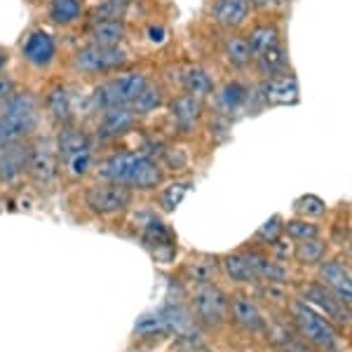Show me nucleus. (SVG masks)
<instances>
[{"label":"nucleus","instance_id":"obj_9","mask_svg":"<svg viewBox=\"0 0 352 352\" xmlns=\"http://www.w3.org/2000/svg\"><path fill=\"white\" fill-rule=\"evenodd\" d=\"M320 280L333 296H338L350 308L352 300V277L350 270L340 261H324L320 265Z\"/></svg>","mask_w":352,"mask_h":352},{"label":"nucleus","instance_id":"obj_44","mask_svg":"<svg viewBox=\"0 0 352 352\" xmlns=\"http://www.w3.org/2000/svg\"><path fill=\"white\" fill-rule=\"evenodd\" d=\"M5 64H8V52H3V50H0V68H3Z\"/></svg>","mask_w":352,"mask_h":352},{"label":"nucleus","instance_id":"obj_12","mask_svg":"<svg viewBox=\"0 0 352 352\" xmlns=\"http://www.w3.org/2000/svg\"><path fill=\"white\" fill-rule=\"evenodd\" d=\"M263 99L270 106H292L298 101V82L287 76H275L263 82Z\"/></svg>","mask_w":352,"mask_h":352},{"label":"nucleus","instance_id":"obj_34","mask_svg":"<svg viewBox=\"0 0 352 352\" xmlns=\"http://www.w3.org/2000/svg\"><path fill=\"white\" fill-rule=\"evenodd\" d=\"M160 104H162V92L157 87H151V85H146L144 92H141L134 99V111L136 113H148V111H155Z\"/></svg>","mask_w":352,"mask_h":352},{"label":"nucleus","instance_id":"obj_33","mask_svg":"<svg viewBox=\"0 0 352 352\" xmlns=\"http://www.w3.org/2000/svg\"><path fill=\"white\" fill-rule=\"evenodd\" d=\"M285 232H287V237H292V240L303 242V240H312V237H317L320 228L305 219H294L285 226Z\"/></svg>","mask_w":352,"mask_h":352},{"label":"nucleus","instance_id":"obj_39","mask_svg":"<svg viewBox=\"0 0 352 352\" xmlns=\"http://www.w3.org/2000/svg\"><path fill=\"white\" fill-rule=\"evenodd\" d=\"M89 162H92V157H89V151L66 157V167H68V172H71V176H82L85 172H87Z\"/></svg>","mask_w":352,"mask_h":352},{"label":"nucleus","instance_id":"obj_4","mask_svg":"<svg viewBox=\"0 0 352 352\" xmlns=\"http://www.w3.org/2000/svg\"><path fill=\"white\" fill-rule=\"evenodd\" d=\"M292 315L296 322L298 331L310 340L315 348L324 350V352H340V340L338 333L320 312H315L308 308L305 303H294L292 305Z\"/></svg>","mask_w":352,"mask_h":352},{"label":"nucleus","instance_id":"obj_1","mask_svg":"<svg viewBox=\"0 0 352 352\" xmlns=\"http://www.w3.org/2000/svg\"><path fill=\"white\" fill-rule=\"evenodd\" d=\"M99 176L109 184L136 186V188H155L162 181V172L155 162L144 155L118 153L99 167Z\"/></svg>","mask_w":352,"mask_h":352},{"label":"nucleus","instance_id":"obj_2","mask_svg":"<svg viewBox=\"0 0 352 352\" xmlns=\"http://www.w3.org/2000/svg\"><path fill=\"white\" fill-rule=\"evenodd\" d=\"M38 122V109L31 94L8 96L0 113V144H16L31 132Z\"/></svg>","mask_w":352,"mask_h":352},{"label":"nucleus","instance_id":"obj_43","mask_svg":"<svg viewBox=\"0 0 352 352\" xmlns=\"http://www.w3.org/2000/svg\"><path fill=\"white\" fill-rule=\"evenodd\" d=\"M285 352H312V350H308L305 345L296 343V340H292V343H289L287 348H285Z\"/></svg>","mask_w":352,"mask_h":352},{"label":"nucleus","instance_id":"obj_29","mask_svg":"<svg viewBox=\"0 0 352 352\" xmlns=\"http://www.w3.org/2000/svg\"><path fill=\"white\" fill-rule=\"evenodd\" d=\"M324 254H327V244L322 240H317V237L298 242V247H296V258L305 265L320 263V261L324 258Z\"/></svg>","mask_w":352,"mask_h":352},{"label":"nucleus","instance_id":"obj_40","mask_svg":"<svg viewBox=\"0 0 352 352\" xmlns=\"http://www.w3.org/2000/svg\"><path fill=\"white\" fill-rule=\"evenodd\" d=\"M124 12V0H109V3L99 5L94 16L96 19H118V14Z\"/></svg>","mask_w":352,"mask_h":352},{"label":"nucleus","instance_id":"obj_7","mask_svg":"<svg viewBox=\"0 0 352 352\" xmlns=\"http://www.w3.org/2000/svg\"><path fill=\"white\" fill-rule=\"evenodd\" d=\"M127 61V52L120 45L104 47V45H92L76 54V68L82 73H106L111 68H118Z\"/></svg>","mask_w":352,"mask_h":352},{"label":"nucleus","instance_id":"obj_8","mask_svg":"<svg viewBox=\"0 0 352 352\" xmlns=\"http://www.w3.org/2000/svg\"><path fill=\"white\" fill-rule=\"evenodd\" d=\"M303 300H305V305L320 308L327 317H331V320L343 322V324L350 322V308L338 296H333L324 285H308L303 292Z\"/></svg>","mask_w":352,"mask_h":352},{"label":"nucleus","instance_id":"obj_32","mask_svg":"<svg viewBox=\"0 0 352 352\" xmlns=\"http://www.w3.org/2000/svg\"><path fill=\"white\" fill-rule=\"evenodd\" d=\"M296 214H300L303 219H322L327 214V204L322 197L317 195H303L300 200H296Z\"/></svg>","mask_w":352,"mask_h":352},{"label":"nucleus","instance_id":"obj_3","mask_svg":"<svg viewBox=\"0 0 352 352\" xmlns=\"http://www.w3.org/2000/svg\"><path fill=\"white\" fill-rule=\"evenodd\" d=\"M144 73H122L118 78H111L94 92L92 101L96 109H122L127 104H134V99L146 89Z\"/></svg>","mask_w":352,"mask_h":352},{"label":"nucleus","instance_id":"obj_23","mask_svg":"<svg viewBox=\"0 0 352 352\" xmlns=\"http://www.w3.org/2000/svg\"><path fill=\"white\" fill-rule=\"evenodd\" d=\"M247 261L256 277H265L268 282H285L287 280V270L282 268V265H277L275 261H268L265 256H258V254H247Z\"/></svg>","mask_w":352,"mask_h":352},{"label":"nucleus","instance_id":"obj_27","mask_svg":"<svg viewBox=\"0 0 352 352\" xmlns=\"http://www.w3.org/2000/svg\"><path fill=\"white\" fill-rule=\"evenodd\" d=\"M82 12L80 0H54L52 8H50V16H52L54 24H71L76 21Z\"/></svg>","mask_w":352,"mask_h":352},{"label":"nucleus","instance_id":"obj_35","mask_svg":"<svg viewBox=\"0 0 352 352\" xmlns=\"http://www.w3.org/2000/svg\"><path fill=\"white\" fill-rule=\"evenodd\" d=\"M188 190H190V184H172L169 188H164V192L160 195L164 212H174V209L184 202V197Z\"/></svg>","mask_w":352,"mask_h":352},{"label":"nucleus","instance_id":"obj_15","mask_svg":"<svg viewBox=\"0 0 352 352\" xmlns=\"http://www.w3.org/2000/svg\"><path fill=\"white\" fill-rule=\"evenodd\" d=\"M230 312H232V317H235L237 324H240L242 329H247V331L258 333L265 329V320H263V315H261V310L247 296L232 298Z\"/></svg>","mask_w":352,"mask_h":352},{"label":"nucleus","instance_id":"obj_5","mask_svg":"<svg viewBox=\"0 0 352 352\" xmlns=\"http://www.w3.org/2000/svg\"><path fill=\"white\" fill-rule=\"evenodd\" d=\"M192 308L204 327L221 329L230 315V300L214 285H202L192 296Z\"/></svg>","mask_w":352,"mask_h":352},{"label":"nucleus","instance_id":"obj_16","mask_svg":"<svg viewBox=\"0 0 352 352\" xmlns=\"http://www.w3.org/2000/svg\"><path fill=\"white\" fill-rule=\"evenodd\" d=\"M54 41L50 33L45 31H36L28 36V41L24 43V54L31 64L36 66H47L50 61L54 59Z\"/></svg>","mask_w":352,"mask_h":352},{"label":"nucleus","instance_id":"obj_17","mask_svg":"<svg viewBox=\"0 0 352 352\" xmlns=\"http://www.w3.org/2000/svg\"><path fill=\"white\" fill-rule=\"evenodd\" d=\"M249 3L247 0H217L214 3V19L226 28L240 26L249 16Z\"/></svg>","mask_w":352,"mask_h":352},{"label":"nucleus","instance_id":"obj_41","mask_svg":"<svg viewBox=\"0 0 352 352\" xmlns=\"http://www.w3.org/2000/svg\"><path fill=\"white\" fill-rule=\"evenodd\" d=\"M10 94H12V82L5 80V78H0V101L8 99Z\"/></svg>","mask_w":352,"mask_h":352},{"label":"nucleus","instance_id":"obj_37","mask_svg":"<svg viewBox=\"0 0 352 352\" xmlns=\"http://www.w3.org/2000/svg\"><path fill=\"white\" fill-rule=\"evenodd\" d=\"M282 235H285V223H282L280 217H272L268 223H263L258 228V240H263V242H268V244L280 242Z\"/></svg>","mask_w":352,"mask_h":352},{"label":"nucleus","instance_id":"obj_26","mask_svg":"<svg viewBox=\"0 0 352 352\" xmlns=\"http://www.w3.org/2000/svg\"><path fill=\"white\" fill-rule=\"evenodd\" d=\"M280 43V33H277V28L275 26H258V28H254V33L249 36V50H252V54H261V52H265V50H270L272 45H277Z\"/></svg>","mask_w":352,"mask_h":352},{"label":"nucleus","instance_id":"obj_6","mask_svg":"<svg viewBox=\"0 0 352 352\" xmlns=\"http://www.w3.org/2000/svg\"><path fill=\"white\" fill-rule=\"evenodd\" d=\"M85 202H87L89 212L99 214V217H109V214H118L122 209H127V204L132 202V192L127 186L118 184H96L85 192Z\"/></svg>","mask_w":352,"mask_h":352},{"label":"nucleus","instance_id":"obj_19","mask_svg":"<svg viewBox=\"0 0 352 352\" xmlns=\"http://www.w3.org/2000/svg\"><path fill=\"white\" fill-rule=\"evenodd\" d=\"M124 38V26L118 19H101L92 26V41L94 45H104V47H113L120 45Z\"/></svg>","mask_w":352,"mask_h":352},{"label":"nucleus","instance_id":"obj_21","mask_svg":"<svg viewBox=\"0 0 352 352\" xmlns=\"http://www.w3.org/2000/svg\"><path fill=\"white\" fill-rule=\"evenodd\" d=\"M134 124V113L124 111V109H109L106 118L101 120V129L99 132L104 136H120L127 129H132Z\"/></svg>","mask_w":352,"mask_h":352},{"label":"nucleus","instance_id":"obj_45","mask_svg":"<svg viewBox=\"0 0 352 352\" xmlns=\"http://www.w3.org/2000/svg\"><path fill=\"white\" fill-rule=\"evenodd\" d=\"M247 3H249V5H265L268 0H247Z\"/></svg>","mask_w":352,"mask_h":352},{"label":"nucleus","instance_id":"obj_42","mask_svg":"<svg viewBox=\"0 0 352 352\" xmlns=\"http://www.w3.org/2000/svg\"><path fill=\"white\" fill-rule=\"evenodd\" d=\"M148 38H151V41H155V43H162L164 41V31L160 26H151L148 28Z\"/></svg>","mask_w":352,"mask_h":352},{"label":"nucleus","instance_id":"obj_20","mask_svg":"<svg viewBox=\"0 0 352 352\" xmlns=\"http://www.w3.org/2000/svg\"><path fill=\"white\" fill-rule=\"evenodd\" d=\"M287 52L282 50V45H272L270 50H265V52L258 54V71L263 73V76L268 78H275V76H285L287 71Z\"/></svg>","mask_w":352,"mask_h":352},{"label":"nucleus","instance_id":"obj_24","mask_svg":"<svg viewBox=\"0 0 352 352\" xmlns=\"http://www.w3.org/2000/svg\"><path fill=\"white\" fill-rule=\"evenodd\" d=\"M223 270L230 280L244 282V285L256 280V275H254L252 265H249V261H247V254H230V256H226L223 258Z\"/></svg>","mask_w":352,"mask_h":352},{"label":"nucleus","instance_id":"obj_11","mask_svg":"<svg viewBox=\"0 0 352 352\" xmlns=\"http://www.w3.org/2000/svg\"><path fill=\"white\" fill-rule=\"evenodd\" d=\"M26 169L31 172V176L38 184H52L56 176V157H54V153L50 151L47 144H38L36 148L28 151Z\"/></svg>","mask_w":352,"mask_h":352},{"label":"nucleus","instance_id":"obj_25","mask_svg":"<svg viewBox=\"0 0 352 352\" xmlns=\"http://www.w3.org/2000/svg\"><path fill=\"white\" fill-rule=\"evenodd\" d=\"M184 87L188 89L190 96H202L214 89V80L207 71H202V68H186Z\"/></svg>","mask_w":352,"mask_h":352},{"label":"nucleus","instance_id":"obj_28","mask_svg":"<svg viewBox=\"0 0 352 352\" xmlns=\"http://www.w3.org/2000/svg\"><path fill=\"white\" fill-rule=\"evenodd\" d=\"M247 101V87L240 82H230V85H226L223 89L219 92V109H223V111H235V109H240V106Z\"/></svg>","mask_w":352,"mask_h":352},{"label":"nucleus","instance_id":"obj_13","mask_svg":"<svg viewBox=\"0 0 352 352\" xmlns=\"http://www.w3.org/2000/svg\"><path fill=\"white\" fill-rule=\"evenodd\" d=\"M28 151L19 144H3L0 148V181L3 184H12L19 179L26 169Z\"/></svg>","mask_w":352,"mask_h":352},{"label":"nucleus","instance_id":"obj_38","mask_svg":"<svg viewBox=\"0 0 352 352\" xmlns=\"http://www.w3.org/2000/svg\"><path fill=\"white\" fill-rule=\"evenodd\" d=\"M136 331L139 333H162V320H160V312H148L144 315L139 322H136Z\"/></svg>","mask_w":352,"mask_h":352},{"label":"nucleus","instance_id":"obj_36","mask_svg":"<svg viewBox=\"0 0 352 352\" xmlns=\"http://www.w3.org/2000/svg\"><path fill=\"white\" fill-rule=\"evenodd\" d=\"M214 268H217V261H214V258H209V256H200V258L190 261L188 272H190V277H195V280L207 282L209 277H212L214 272H217Z\"/></svg>","mask_w":352,"mask_h":352},{"label":"nucleus","instance_id":"obj_10","mask_svg":"<svg viewBox=\"0 0 352 352\" xmlns=\"http://www.w3.org/2000/svg\"><path fill=\"white\" fill-rule=\"evenodd\" d=\"M144 242L157 261H169L174 254V247H176V237H174L172 228H167L162 221H151V223L146 226Z\"/></svg>","mask_w":352,"mask_h":352},{"label":"nucleus","instance_id":"obj_22","mask_svg":"<svg viewBox=\"0 0 352 352\" xmlns=\"http://www.w3.org/2000/svg\"><path fill=\"white\" fill-rule=\"evenodd\" d=\"M89 151V136L82 132V129L68 127L59 134V153L64 157L78 155V153Z\"/></svg>","mask_w":352,"mask_h":352},{"label":"nucleus","instance_id":"obj_30","mask_svg":"<svg viewBox=\"0 0 352 352\" xmlns=\"http://www.w3.org/2000/svg\"><path fill=\"white\" fill-rule=\"evenodd\" d=\"M47 111L52 113L56 120H66L71 116V96L64 87H54L47 94Z\"/></svg>","mask_w":352,"mask_h":352},{"label":"nucleus","instance_id":"obj_14","mask_svg":"<svg viewBox=\"0 0 352 352\" xmlns=\"http://www.w3.org/2000/svg\"><path fill=\"white\" fill-rule=\"evenodd\" d=\"M160 320L164 331H172L181 338H192L197 336V327L192 322L190 312L184 308V305H167V308L160 310Z\"/></svg>","mask_w":352,"mask_h":352},{"label":"nucleus","instance_id":"obj_31","mask_svg":"<svg viewBox=\"0 0 352 352\" xmlns=\"http://www.w3.org/2000/svg\"><path fill=\"white\" fill-rule=\"evenodd\" d=\"M226 54H228L230 64H235L237 68L247 66L249 59H252V50H249V45L244 38H228L226 41Z\"/></svg>","mask_w":352,"mask_h":352},{"label":"nucleus","instance_id":"obj_18","mask_svg":"<svg viewBox=\"0 0 352 352\" xmlns=\"http://www.w3.org/2000/svg\"><path fill=\"white\" fill-rule=\"evenodd\" d=\"M172 113L176 118V122L181 124L184 129H190L195 127V122L200 120L202 116V104L197 96H181V99H176L172 104Z\"/></svg>","mask_w":352,"mask_h":352}]
</instances>
